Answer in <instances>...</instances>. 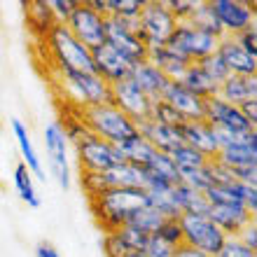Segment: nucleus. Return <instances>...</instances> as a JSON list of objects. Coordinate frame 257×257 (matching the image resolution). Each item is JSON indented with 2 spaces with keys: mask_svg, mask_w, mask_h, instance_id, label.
<instances>
[{
  "mask_svg": "<svg viewBox=\"0 0 257 257\" xmlns=\"http://www.w3.org/2000/svg\"><path fill=\"white\" fill-rule=\"evenodd\" d=\"M89 203L96 215V222L101 224L105 234H110L124 227L134 210L148 206V192L131 190V187H110L94 199H89Z\"/></svg>",
  "mask_w": 257,
  "mask_h": 257,
  "instance_id": "nucleus-1",
  "label": "nucleus"
},
{
  "mask_svg": "<svg viewBox=\"0 0 257 257\" xmlns=\"http://www.w3.org/2000/svg\"><path fill=\"white\" fill-rule=\"evenodd\" d=\"M47 52L52 56V63H56V70H73V73H94L91 49L84 47L66 24H54L45 35Z\"/></svg>",
  "mask_w": 257,
  "mask_h": 257,
  "instance_id": "nucleus-2",
  "label": "nucleus"
},
{
  "mask_svg": "<svg viewBox=\"0 0 257 257\" xmlns=\"http://www.w3.org/2000/svg\"><path fill=\"white\" fill-rule=\"evenodd\" d=\"M80 117L91 134H96L103 141L112 143V145H122L124 141H128L131 136L138 134V126L124 112H119L112 103L82 108Z\"/></svg>",
  "mask_w": 257,
  "mask_h": 257,
  "instance_id": "nucleus-3",
  "label": "nucleus"
},
{
  "mask_svg": "<svg viewBox=\"0 0 257 257\" xmlns=\"http://www.w3.org/2000/svg\"><path fill=\"white\" fill-rule=\"evenodd\" d=\"M59 82L63 87V96L73 108H91L110 103L112 89L105 80H101L96 73H73V70H56Z\"/></svg>",
  "mask_w": 257,
  "mask_h": 257,
  "instance_id": "nucleus-4",
  "label": "nucleus"
},
{
  "mask_svg": "<svg viewBox=\"0 0 257 257\" xmlns=\"http://www.w3.org/2000/svg\"><path fill=\"white\" fill-rule=\"evenodd\" d=\"M176 28V17L166 7V0H145L138 17V38L150 49L164 47Z\"/></svg>",
  "mask_w": 257,
  "mask_h": 257,
  "instance_id": "nucleus-5",
  "label": "nucleus"
},
{
  "mask_svg": "<svg viewBox=\"0 0 257 257\" xmlns=\"http://www.w3.org/2000/svg\"><path fill=\"white\" fill-rule=\"evenodd\" d=\"M217 42L220 40H217L215 35L192 26L190 21H176V28H173L166 47L173 49L183 59H187L190 63H196V61H201V59H206V56L215 54Z\"/></svg>",
  "mask_w": 257,
  "mask_h": 257,
  "instance_id": "nucleus-6",
  "label": "nucleus"
},
{
  "mask_svg": "<svg viewBox=\"0 0 257 257\" xmlns=\"http://www.w3.org/2000/svg\"><path fill=\"white\" fill-rule=\"evenodd\" d=\"M180 229H183V243L194 250L206 252L208 257H215L224 243V234L215 227V222L208 215H196V213H183L178 217Z\"/></svg>",
  "mask_w": 257,
  "mask_h": 257,
  "instance_id": "nucleus-7",
  "label": "nucleus"
},
{
  "mask_svg": "<svg viewBox=\"0 0 257 257\" xmlns=\"http://www.w3.org/2000/svg\"><path fill=\"white\" fill-rule=\"evenodd\" d=\"M75 155L80 162V171H89V173H103V171L112 169L115 164L124 162L117 145L103 141L91 131L82 141L75 143Z\"/></svg>",
  "mask_w": 257,
  "mask_h": 257,
  "instance_id": "nucleus-8",
  "label": "nucleus"
},
{
  "mask_svg": "<svg viewBox=\"0 0 257 257\" xmlns=\"http://www.w3.org/2000/svg\"><path fill=\"white\" fill-rule=\"evenodd\" d=\"M66 26L89 49L101 47L103 42H105V17L101 12H96L89 0L75 5L73 14L66 21Z\"/></svg>",
  "mask_w": 257,
  "mask_h": 257,
  "instance_id": "nucleus-9",
  "label": "nucleus"
},
{
  "mask_svg": "<svg viewBox=\"0 0 257 257\" xmlns=\"http://www.w3.org/2000/svg\"><path fill=\"white\" fill-rule=\"evenodd\" d=\"M45 152H47L49 173L63 190H68L73 185V171L68 157V136L61 122H52L45 126Z\"/></svg>",
  "mask_w": 257,
  "mask_h": 257,
  "instance_id": "nucleus-10",
  "label": "nucleus"
},
{
  "mask_svg": "<svg viewBox=\"0 0 257 257\" xmlns=\"http://www.w3.org/2000/svg\"><path fill=\"white\" fill-rule=\"evenodd\" d=\"M105 45L124 54L131 63H141L148 59V47L138 38V21L105 17Z\"/></svg>",
  "mask_w": 257,
  "mask_h": 257,
  "instance_id": "nucleus-11",
  "label": "nucleus"
},
{
  "mask_svg": "<svg viewBox=\"0 0 257 257\" xmlns=\"http://www.w3.org/2000/svg\"><path fill=\"white\" fill-rule=\"evenodd\" d=\"M110 89H112V98H110V103H112L119 112H124L136 126L143 124V122H148L150 112H152V103L155 101L143 94L134 82L122 80V82H117V84H112Z\"/></svg>",
  "mask_w": 257,
  "mask_h": 257,
  "instance_id": "nucleus-12",
  "label": "nucleus"
},
{
  "mask_svg": "<svg viewBox=\"0 0 257 257\" xmlns=\"http://www.w3.org/2000/svg\"><path fill=\"white\" fill-rule=\"evenodd\" d=\"M210 5L224 35L236 38L238 33L255 26V7L245 0H210Z\"/></svg>",
  "mask_w": 257,
  "mask_h": 257,
  "instance_id": "nucleus-13",
  "label": "nucleus"
},
{
  "mask_svg": "<svg viewBox=\"0 0 257 257\" xmlns=\"http://www.w3.org/2000/svg\"><path fill=\"white\" fill-rule=\"evenodd\" d=\"M91 61H94V73L105 80L112 87L117 82L128 80V75L134 70L136 63H131L124 54H119L117 49H112L110 45L103 42L101 47L91 49Z\"/></svg>",
  "mask_w": 257,
  "mask_h": 257,
  "instance_id": "nucleus-14",
  "label": "nucleus"
},
{
  "mask_svg": "<svg viewBox=\"0 0 257 257\" xmlns=\"http://www.w3.org/2000/svg\"><path fill=\"white\" fill-rule=\"evenodd\" d=\"M203 119L210 124L213 128H227V131H238V134H245V131H255L248 119L243 117L238 105H231V103L222 101L220 96H213L206 101V108H203Z\"/></svg>",
  "mask_w": 257,
  "mask_h": 257,
  "instance_id": "nucleus-15",
  "label": "nucleus"
},
{
  "mask_svg": "<svg viewBox=\"0 0 257 257\" xmlns=\"http://www.w3.org/2000/svg\"><path fill=\"white\" fill-rule=\"evenodd\" d=\"M159 101L169 103L171 108L176 110L185 122H199V119H203L206 101L199 98V96H194L192 91H187V89H185L180 82H176V80L166 82V87H164Z\"/></svg>",
  "mask_w": 257,
  "mask_h": 257,
  "instance_id": "nucleus-16",
  "label": "nucleus"
},
{
  "mask_svg": "<svg viewBox=\"0 0 257 257\" xmlns=\"http://www.w3.org/2000/svg\"><path fill=\"white\" fill-rule=\"evenodd\" d=\"M208 217L215 222V227L224 236H238L250 222H255V215L245 208L243 203H220L210 206Z\"/></svg>",
  "mask_w": 257,
  "mask_h": 257,
  "instance_id": "nucleus-17",
  "label": "nucleus"
},
{
  "mask_svg": "<svg viewBox=\"0 0 257 257\" xmlns=\"http://www.w3.org/2000/svg\"><path fill=\"white\" fill-rule=\"evenodd\" d=\"M217 54L224 61L229 75H241V77H255L257 75V59L243 52V47L231 35H222L217 42Z\"/></svg>",
  "mask_w": 257,
  "mask_h": 257,
  "instance_id": "nucleus-18",
  "label": "nucleus"
},
{
  "mask_svg": "<svg viewBox=\"0 0 257 257\" xmlns=\"http://www.w3.org/2000/svg\"><path fill=\"white\" fill-rule=\"evenodd\" d=\"M215 159L231 171L243 169V166H257V128L248 131L243 136V141L227 145V148H220Z\"/></svg>",
  "mask_w": 257,
  "mask_h": 257,
  "instance_id": "nucleus-19",
  "label": "nucleus"
},
{
  "mask_svg": "<svg viewBox=\"0 0 257 257\" xmlns=\"http://www.w3.org/2000/svg\"><path fill=\"white\" fill-rule=\"evenodd\" d=\"M180 134H183V143H187V145L194 148L196 152H201L206 159H215L217 152H220L215 128L210 126L206 119L185 122L183 126H180Z\"/></svg>",
  "mask_w": 257,
  "mask_h": 257,
  "instance_id": "nucleus-20",
  "label": "nucleus"
},
{
  "mask_svg": "<svg viewBox=\"0 0 257 257\" xmlns=\"http://www.w3.org/2000/svg\"><path fill=\"white\" fill-rule=\"evenodd\" d=\"M138 134L157 150V152H166L169 155L173 148H178L183 143V134L180 126H169V124H159L155 119L138 124Z\"/></svg>",
  "mask_w": 257,
  "mask_h": 257,
  "instance_id": "nucleus-21",
  "label": "nucleus"
},
{
  "mask_svg": "<svg viewBox=\"0 0 257 257\" xmlns=\"http://www.w3.org/2000/svg\"><path fill=\"white\" fill-rule=\"evenodd\" d=\"M217 96L231 105H243L245 101H257V75L255 77H241L229 75L217 87Z\"/></svg>",
  "mask_w": 257,
  "mask_h": 257,
  "instance_id": "nucleus-22",
  "label": "nucleus"
},
{
  "mask_svg": "<svg viewBox=\"0 0 257 257\" xmlns=\"http://www.w3.org/2000/svg\"><path fill=\"white\" fill-rule=\"evenodd\" d=\"M12 134L17 138V145H19L21 152V164L26 166L35 178L40 180H47V173H45V166H42V159L38 157V150H35L33 141H31V134H28L26 124L21 119H12Z\"/></svg>",
  "mask_w": 257,
  "mask_h": 257,
  "instance_id": "nucleus-23",
  "label": "nucleus"
},
{
  "mask_svg": "<svg viewBox=\"0 0 257 257\" xmlns=\"http://www.w3.org/2000/svg\"><path fill=\"white\" fill-rule=\"evenodd\" d=\"M128 80L134 82L148 98H152V101H159V96H162L164 87H166V82H169L150 61L136 63L131 75H128Z\"/></svg>",
  "mask_w": 257,
  "mask_h": 257,
  "instance_id": "nucleus-24",
  "label": "nucleus"
},
{
  "mask_svg": "<svg viewBox=\"0 0 257 257\" xmlns=\"http://www.w3.org/2000/svg\"><path fill=\"white\" fill-rule=\"evenodd\" d=\"M145 61L152 63L166 80H176V82L183 77L185 70H187V66H190L187 59H183L180 54H176V52L169 49L166 45H164V47H157V49H150Z\"/></svg>",
  "mask_w": 257,
  "mask_h": 257,
  "instance_id": "nucleus-25",
  "label": "nucleus"
},
{
  "mask_svg": "<svg viewBox=\"0 0 257 257\" xmlns=\"http://www.w3.org/2000/svg\"><path fill=\"white\" fill-rule=\"evenodd\" d=\"M103 180L105 187H131V190H143V180H145V169L136 166L128 162H119L112 169L103 171Z\"/></svg>",
  "mask_w": 257,
  "mask_h": 257,
  "instance_id": "nucleus-26",
  "label": "nucleus"
},
{
  "mask_svg": "<svg viewBox=\"0 0 257 257\" xmlns=\"http://www.w3.org/2000/svg\"><path fill=\"white\" fill-rule=\"evenodd\" d=\"M178 82H180L187 91H192L194 96L203 98V101H208V98L217 96V87H220L217 82H213L208 75L203 73L199 63H190V66H187V70H185V75Z\"/></svg>",
  "mask_w": 257,
  "mask_h": 257,
  "instance_id": "nucleus-27",
  "label": "nucleus"
},
{
  "mask_svg": "<svg viewBox=\"0 0 257 257\" xmlns=\"http://www.w3.org/2000/svg\"><path fill=\"white\" fill-rule=\"evenodd\" d=\"M173 201H176L178 210H180V215H183V213L208 215L210 206H208V201H206V194L190 190V187H185V185H180V183L173 187Z\"/></svg>",
  "mask_w": 257,
  "mask_h": 257,
  "instance_id": "nucleus-28",
  "label": "nucleus"
},
{
  "mask_svg": "<svg viewBox=\"0 0 257 257\" xmlns=\"http://www.w3.org/2000/svg\"><path fill=\"white\" fill-rule=\"evenodd\" d=\"M117 148H119V152H122L124 162L136 164V166H145V164L150 162V157L155 155V148H152L141 134L131 136L128 141H124L122 145H117Z\"/></svg>",
  "mask_w": 257,
  "mask_h": 257,
  "instance_id": "nucleus-29",
  "label": "nucleus"
},
{
  "mask_svg": "<svg viewBox=\"0 0 257 257\" xmlns=\"http://www.w3.org/2000/svg\"><path fill=\"white\" fill-rule=\"evenodd\" d=\"M14 190H17L19 199L26 203V206H31V208H38V206H40V194L35 190L33 173L21 162L14 166Z\"/></svg>",
  "mask_w": 257,
  "mask_h": 257,
  "instance_id": "nucleus-30",
  "label": "nucleus"
},
{
  "mask_svg": "<svg viewBox=\"0 0 257 257\" xmlns=\"http://www.w3.org/2000/svg\"><path fill=\"white\" fill-rule=\"evenodd\" d=\"M190 24L196 28H201V31H206V33L215 35L217 40L222 38V28H220V21H217L215 12H213V5H210V0H196V7L194 12H192L190 17Z\"/></svg>",
  "mask_w": 257,
  "mask_h": 257,
  "instance_id": "nucleus-31",
  "label": "nucleus"
},
{
  "mask_svg": "<svg viewBox=\"0 0 257 257\" xmlns=\"http://www.w3.org/2000/svg\"><path fill=\"white\" fill-rule=\"evenodd\" d=\"M143 169L150 171V173H152V176H157V178L169 180L171 185H178V183H180V173H178L176 164H173V159H171L166 152H157V150H155V155L150 157V162L145 164Z\"/></svg>",
  "mask_w": 257,
  "mask_h": 257,
  "instance_id": "nucleus-32",
  "label": "nucleus"
},
{
  "mask_svg": "<svg viewBox=\"0 0 257 257\" xmlns=\"http://www.w3.org/2000/svg\"><path fill=\"white\" fill-rule=\"evenodd\" d=\"M164 217L157 213L155 208H150V206H143V208L134 210L131 215H128L126 220V227H131V229H138L141 234H145V236H150V234H155L157 227L162 224Z\"/></svg>",
  "mask_w": 257,
  "mask_h": 257,
  "instance_id": "nucleus-33",
  "label": "nucleus"
},
{
  "mask_svg": "<svg viewBox=\"0 0 257 257\" xmlns=\"http://www.w3.org/2000/svg\"><path fill=\"white\" fill-rule=\"evenodd\" d=\"M169 157L173 159V164H176L178 171L201 169V166H206V164L210 162V159H206L201 152H196L194 148H190L187 143H180L178 148H173V150L169 152Z\"/></svg>",
  "mask_w": 257,
  "mask_h": 257,
  "instance_id": "nucleus-34",
  "label": "nucleus"
},
{
  "mask_svg": "<svg viewBox=\"0 0 257 257\" xmlns=\"http://www.w3.org/2000/svg\"><path fill=\"white\" fill-rule=\"evenodd\" d=\"M178 173H180V185H185V187H190L194 192H201V194H206V190L213 185L208 164L201 166V169H187V171H178Z\"/></svg>",
  "mask_w": 257,
  "mask_h": 257,
  "instance_id": "nucleus-35",
  "label": "nucleus"
},
{
  "mask_svg": "<svg viewBox=\"0 0 257 257\" xmlns=\"http://www.w3.org/2000/svg\"><path fill=\"white\" fill-rule=\"evenodd\" d=\"M199 66H201V70L206 75H208L213 82H217V84H222L227 77H229V70H227V66H224V61L220 59V54H210L206 56V59H201V61H196Z\"/></svg>",
  "mask_w": 257,
  "mask_h": 257,
  "instance_id": "nucleus-36",
  "label": "nucleus"
},
{
  "mask_svg": "<svg viewBox=\"0 0 257 257\" xmlns=\"http://www.w3.org/2000/svg\"><path fill=\"white\" fill-rule=\"evenodd\" d=\"M150 119H155L159 124H169V126H183L185 119L178 115L176 110L171 108L169 103L164 101H155L152 103V112H150Z\"/></svg>",
  "mask_w": 257,
  "mask_h": 257,
  "instance_id": "nucleus-37",
  "label": "nucleus"
},
{
  "mask_svg": "<svg viewBox=\"0 0 257 257\" xmlns=\"http://www.w3.org/2000/svg\"><path fill=\"white\" fill-rule=\"evenodd\" d=\"M155 234L162 238V241H166L169 245H173V248L183 245V229H180V222H178V220H162V224L157 227Z\"/></svg>",
  "mask_w": 257,
  "mask_h": 257,
  "instance_id": "nucleus-38",
  "label": "nucleus"
},
{
  "mask_svg": "<svg viewBox=\"0 0 257 257\" xmlns=\"http://www.w3.org/2000/svg\"><path fill=\"white\" fill-rule=\"evenodd\" d=\"M80 185L82 192L87 194V199H94L101 192H105V180H103V173H89V171H82L80 173Z\"/></svg>",
  "mask_w": 257,
  "mask_h": 257,
  "instance_id": "nucleus-39",
  "label": "nucleus"
},
{
  "mask_svg": "<svg viewBox=\"0 0 257 257\" xmlns=\"http://www.w3.org/2000/svg\"><path fill=\"white\" fill-rule=\"evenodd\" d=\"M215 257H257V250H250V248L241 243L236 236H227Z\"/></svg>",
  "mask_w": 257,
  "mask_h": 257,
  "instance_id": "nucleus-40",
  "label": "nucleus"
},
{
  "mask_svg": "<svg viewBox=\"0 0 257 257\" xmlns=\"http://www.w3.org/2000/svg\"><path fill=\"white\" fill-rule=\"evenodd\" d=\"M173 252H176V248L169 245L166 241H162L157 234H150L145 245H143V255L145 257H173Z\"/></svg>",
  "mask_w": 257,
  "mask_h": 257,
  "instance_id": "nucleus-41",
  "label": "nucleus"
},
{
  "mask_svg": "<svg viewBox=\"0 0 257 257\" xmlns=\"http://www.w3.org/2000/svg\"><path fill=\"white\" fill-rule=\"evenodd\" d=\"M75 5H77V0H49L47 3L49 12H52V17H54L56 24H66L68 17L73 14Z\"/></svg>",
  "mask_w": 257,
  "mask_h": 257,
  "instance_id": "nucleus-42",
  "label": "nucleus"
},
{
  "mask_svg": "<svg viewBox=\"0 0 257 257\" xmlns=\"http://www.w3.org/2000/svg\"><path fill=\"white\" fill-rule=\"evenodd\" d=\"M166 7L176 17V21H190L192 12L196 7V0H166Z\"/></svg>",
  "mask_w": 257,
  "mask_h": 257,
  "instance_id": "nucleus-43",
  "label": "nucleus"
},
{
  "mask_svg": "<svg viewBox=\"0 0 257 257\" xmlns=\"http://www.w3.org/2000/svg\"><path fill=\"white\" fill-rule=\"evenodd\" d=\"M236 42L243 47V52H248L250 56H255L257 59V24L255 26H250L248 31H243V33H238Z\"/></svg>",
  "mask_w": 257,
  "mask_h": 257,
  "instance_id": "nucleus-44",
  "label": "nucleus"
},
{
  "mask_svg": "<svg viewBox=\"0 0 257 257\" xmlns=\"http://www.w3.org/2000/svg\"><path fill=\"white\" fill-rule=\"evenodd\" d=\"M236 238H238V241H241L243 245H248L250 250H257V224L250 222L243 231H241V234H238Z\"/></svg>",
  "mask_w": 257,
  "mask_h": 257,
  "instance_id": "nucleus-45",
  "label": "nucleus"
},
{
  "mask_svg": "<svg viewBox=\"0 0 257 257\" xmlns=\"http://www.w3.org/2000/svg\"><path fill=\"white\" fill-rule=\"evenodd\" d=\"M238 108H241L245 119H248L252 126H257V101H245L243 105H238Z\"/></svg>",
  "mask_w": 257,
  "mask_h": 257,
  "instance_id": "nucleus-46",
  "label": "nucleus"
},
{
  "mask_svg": "<svg viewBox=\"0 0 257 257\" xmlns=\"http://www.w3.org/2000/svg\"><path fill=\"white\" fill-rule=\"evenodd\" d=\"M173 257H208L206 252H201V250H194V248H190V245H178L176 248V252H173Z\"/></svg>",
  "mask_w": 257,
  "mask_h": 257,
  "instance_id": "nucleus-47",
  "label": "nucleus"
},
{
  "mask_svg": "<svg viewBox=\"0 0 257 257\" xmlns=\"http://www.w3.org/2000/svg\"><path fill=\"white\" fill-rule=\"evenodd\" d=\"M35 257H61V255H59V250H56L54 245L38 243V248H35Z\"/></svg>",
  "mask_w": 257,
  "mask_h": 257,
  "instance_id": "nucleus-48",
  "label": "nucleus"
},
{
  "mask_svg": "<svg viewBox=\"0 0 257 257\" xmlns=\"http://www.w3.org/2000/svg\"><path fill=\"white\" fill-rule=\"evenodd\" d=\"M126 257H145L143 252H131V255H126Z\"/></svg>",
  "mask_w": 257,
  "mask_h": 257,
  "instance_id": "nucleus-49",
  "label": "nucleus"
},
{
  "mask_svg": "<svg viewBox=\"0 0 257 257\" xmlns=\"http://www.w3.org/2000/svg\"><path fill=\"white\" fill-rule=\"evenodd\" d=\"M0 128H3V119H0Z\"/></svg>",
  "mask_w": 257,
  "mask_h": 257,
  "instance_id": "nucleus-50",
  "label": "nucleus"
}]
</instances>
